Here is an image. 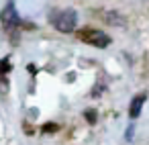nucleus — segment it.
<instances>
[{"label":"nucleus","instance_id":"f257e3e1","mask_svg":"<svg viewBox=\"0 0 149 145\" xmlns=\"http://www.w3.org/2000/svg\"><path fill=\"white\" fill-rule=\"evenodd\" d=\"M51 25L59 31V33H74L78 27V15L74 8H63V10H55L51 15Z\"/></svg>","mask_w":149,"mask_h":145},{"label":"nucleus","instance_id":"6e6552de","mask_svg":"<svg viewBox=\"0 0 149 145\" xmlns=\"http://www.w3.org/2000/svg\"><path fill=\"white\" fill-rule=\"evenodd\" d=\"M41 131H43V133H55V131H57V125H53V123H45Z\"/></svg>","mask_w":149,"mask_h":145},{"label":"nucleus","instance_id":"20e7f679","mask_svg":"<svg viewBox=\"0 0 149 145\" xmlns=\"http://www.w3.org/2000/svg\"><path fill=\"white\" fill-rule=\"evenodd\" d=\"M145 100H147V94H139V96H135V98L131 100V106H129V119H133V121L139 119Z\"/></svg>","mask_w":149,"mask_h":145},{"label":"nucleus","instance_id":"1a4fd4ad","mask_svg":"<svg viewBox=\"0 0 149 145\" xmlns=\"http://www.w3.org/2000/svg\"><path fill=\"white\" fill-rule=\"evenodd\" d=\"M133 129H135V125L131 123V125L127 127V133H125V139H127V141H131V139H133Z\"/></svg>","mask_w":149,"mask_h":145},{"label":"nucleus","instance_id":"39448f33","mask_svg":"<svg viewBox=\"0 0 149 145\" xmlns=\"http://www.w3.org/2000/svg\"><path fill=\"white\" fill-rule=\"evenodd\" d=\"M104 21H106L108 25H112V27H125V17L118 15V13H114V10L104 13Z\"/></svg>","mask_w":149,"mask_h":145},{"label":"nucleus","instance_id":"423d86ee","mask_svg":"<svg viewBox=\"0 0 149 145\" xmlns=\"http://www.w3.org/2000/svg\"><path fill=\"white\" fill-rule=\"evenodd\" d=\"M10 72V57H4L0 61V76H6Z\"/></svg>","mask_w":149,"mask_h":145},{"label":"nucleus","instance_id":"f03ea898","mask_svg":"<svg viewBox=\"0 0 149 145\" xmlns=\"http://www.w3.org/2000/svg\"><path fill=\"white\" fill-rule=\"evenodd\" d=\"M78 39H80L82 43H88V45L98 47V49L110 45V37H108L106 33L98 31V29H82V31H78Z\"/></svg>","mask_w":149,"mask_h":145},{"label":"nucleus","instance_id":"0eeeda50","mask_svg":"<svg viewBox=\"0 0 149 145\" xmlns=\"http://www.w3.org/2000/svg\"><path fill=\"white\" fill-rule=\"evenodd\" d=\"M84 116L88 119V123H90V125H94L98 114H96V110H94V108H86V110H84Z\"/></svg>","mask_w":149,"mask_h":145},{"label":"nucleus","instance_id":"7ed1b4c3","mask_svg":"<svg viewBox=\"0 0 149 145\" xmlns=\"http://www.w3.org/2000/svg\"><path fill=\"white\" fill-rule=\"evenodd\" d=\"M0 21H2V25H4L8 31H15L17 27H21V25H23L21 17L17 15V8H15V2H13V0H10V2L2 8V13H0Z\"/></svg>","mask_w":149,"mask_h":145}]
</instances>
